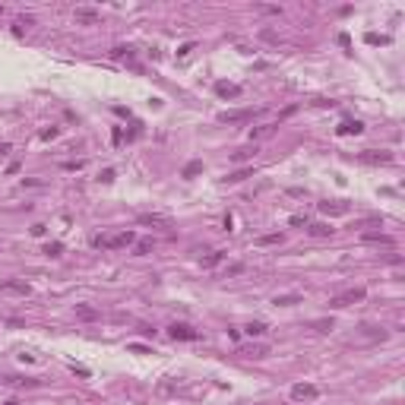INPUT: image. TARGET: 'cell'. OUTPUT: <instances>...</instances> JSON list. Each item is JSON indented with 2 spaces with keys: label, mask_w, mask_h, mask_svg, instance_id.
I'll return each instance as SVG.
<instances>
[{
  "label": "cell",
  "mask_w": 405,
  "mask_h": 405,
  "mask_svg": "<svg viewBox=\"0 0 405 405\" xmlns=\"http://www.w3.org/2000/svg\"><path fill=\"white\" fill-rule=\"evenodd\" d=\"M336 133H339V136H361V133H364V124H361V120H342Z\"/></svg>",
  "instance_id": "obj_11"
},
{
  "label": "cell",
  "mask_w": 405,
  "mask_h": 405,
  "mask_svg": "<svg viewBox=\"0 0 405 405\" xmlns=\"http://www.w3.org/2000/svg\"><path fill=\"white\" fill-rule=\"evenodd\" d=\"M57 136H60V127H48V130H42L45 143H51V139H57Z\"/></svg>",
  "instance_id": "obj_29"
},
{
  "label": "cell",
  "mask_w": 405,
  "mask_h": 405,
  "mask_svg": "<svg viewBox=\"0 0 405 405\" xmlns=\"http://www.w3.org/2000/svg\"><path fill=\"white\" fill-rule=\"evenodd\" d=\"M361 238L367 241V244H386V247H393V238H389V234H380V231H364Z\"/></svg>",
  "instance_id": "obj_18"
},
{
  "label": "cell",
  "mask_w": 405,
  "mask_h": 405,
  "mask_svg": "<svg viewBox=\"0 0 405 405\" xmlns=\"http://www.w3.org/2000/svg\"><path fill=\"white\" fill-rule=\"evenodd\" d=\"M139 133H143V124H133V130H130V133H127V139H136V136H139Z\"/></svg>",
  "instance_id": "obj_37"
},
{
  "label": "cell",
  "mask_w": 405,
  "mask_h": 405,
  "mask_svg": "<svg viewBox=\"0 0 405 405\" xmlns=\"http://www.w3.org/2000/svg\"><path fill=\"white\" fill-rule=\"evenodd\" d=\"M76 316H79V320H86V323H95L98 320V310L92 307V304H76Z\"/></svg>",
  "instance_id": "obj_17"
},
{
  "label": "cell",
  "mask_w": 405,
  "mask_h": 405,
  "mask_svg": "<svg viewBox=\"0 0 405 405\" xmlns=\"http://www.w3.org/2000/svg\"><path fill=\"white\" fill-rule=\"evenodd\" d=\"M292 225L298 228V225H307V219H304V215H292Z\"/></svg>",
  "instance_id": "obj_38"
},
{
  "label": "cell",
  "mask_w": 405,
  "mask_h": 405,
  "mask_svg": "<svg viewBox=\"0 0 405 405\" xmlns=\"http://www.w3.org/2000/svg\"><path fill=\"white\" fill-rule=\"evenodd\" d=\"M238 355H244V358H256V361H260V358H266V355H269V348H266V345H238Z\"/></svg>",
  "instance_id": "obj_16"
},
{
  "label": "cell",
  "mask_w": 405,
  "mask_h": 405,
  "mask_svg": "<svg viewBox=\"0 0 405 405\" xmlns=\"http://www.w3.org/2000/svg\"><path fill=\"white\" fill-rule=\"evenodd\" d=\"M314 329L316 333H329V329H333V320H314Z\"/></svg>",
  "instance_id": "obj_31"
},
{
  "label": "cell",
  "mask_w": 405,
  "mask_h": 405,
  "mask_svg": "<svg viewBox=\"0 0 405 405\" xmlns=\"http://www.w3.org/2000/svg\"><path fill=\"white\" fill-rule=\"evenodd\" d=\"M256 114H263L260 108H238V111H222L219 120L222 124H244V120H253Z\"/></svg>",
  "instance_id": "obj_3"
},
{
  "label": "cell",
  "mask_w": 405,
  "mask_h": 405,
  "mask_svg": "<svg viewBox=\"0 0 405 405\" xmlns=\"http://www.w3.org/2000/svg\"><path fill=\"white\" fill-rule=\"evenodd\" d=\"M200 171H202V161L197 158V161H187V165H184V171H180V174H184V178H197Z\"/></svg>",
  "instance_id": "obj_23"
},
{
  "label": "cell",
  "mask_w": 405,
  "mask_h": 405,
  "mask_svg": "<svg viewBox=\"0 0 405 405\" xmlns=\"http://www.w3.org/2000/svg\"><path fill=\"white\" fill-rule=\"evenodd\" d=\"M358 161H364V165H393V152L386 149H364L361 155H358Z\"/></svg>",
  "instance_id": "obj_5"
},
{
  "label": "cell",
  "mask_w": 405,
  "mask_h": 405,
  "mask_svg": "<svg viewBox=\"0 0 405 405\" xmlns=\"http://www.w3.org/2000/svg\"><path fill=\"white\" fill-rule=\"evenodd\" d=\"M247 178H253V165H244V168H238V171L225 174V184H241V180H247Z\"/></svg>",
  "instance_id": "obj_15"
},
{
  "label": "cell",
  "mask_w": 405,
  "mask_h": 405,
  "mask_svg": "<svg viewBox=\"0 0 405 405\" xmlns=\"http://www.w3.org/2000/svg\"><path fill=\"white\" fill-rule=\"evenodd\" d=\"M3 288H6V292H13V294H22V298H29V294H32V285H29V282H19V279H6Z\"/></svg>",
  "instance_id": "obj_13"
},
{
  "label": "cell",
  "mask_w": 405,
  "mask_h": 405,
  "mask_svg": "<svg viewBox=\"0 0 405 405\" xmlns=\"http://www.w3.org/2000/svg\"><path fill=\"white\" fill-rule=\"evenodd\" d=\"M304 298H301V294H275V307H294V304H301Z\"/></svg>",
  "instance_id": "obj_19"
},
{
  "label": "cell",
  "mask_w": 405,
  "mask_h": 405,
  "mask_svg": "<svg viewBox=\"0 0 405 405\" xmlns=\"http://www.w3.org/2000/svg\"><path fill=\"white\" fill-rule=\"evenodd\" d=\"M130 244H136V234H133V231L98 234V238H95V247H101V250H120V247H130Z\"/></svg>",
  "instance_id": "obj_1"
},
{
  "label": "cell",
  "mask_w": 405,
  "mask_h": 405,
  "mask_svg": "<svg viewBox=\"0 0 405 405\" xmlns=\"http://www.w3.org/2000/svg\"><path fill=\"white\" fill-rule=\"evenodd\" d=\"M193 51V42H187V45H180V48H178V57H187V54H190Z\"/></svg>",
  "instance_id": "obj_36"
},
{
  "label": "cell",
  "mask_w": 405,
  "mask_h": 405,
  "mask_svg": "<svg viewBox=\"0 0 405 405\" xmlns=\"http://www.w3.org/2000/svg\"><path fill=\"white\" fill-rule=\"evenodd\" d=\"M45 253H48V256H60V253H64V244H60V241H51V244L45 247Z\"/></svg>",
  "instance_id": "obj_27"
},
{
  "label": "cell",
  "mask_w": 405,
  "mask_h": 405,
  "mask_svg": "<svg viewBox=\"0 0 405 405\" xmlns=\"http://www.w3.org/2000/svg\"><path fill=\"white\" fill-rule=\"evenodd\" d=\"M364 298H367V292L358 285V288H348V292H342V294H336V298H329V307L342 310V307H352V304H361Z\"/></svg>",
  "instance_id": "obj_2"
},
{
  "label": "cell",
  "mask_w": 405,
  "mask_h": 405,
  "mask_svg": "<svg viewBox=\"0 0 405 405\" xmlns=\"http://www.w3.org/2000/svg\"><path fill=\"white\" fill-rule=\"evenodd\" d=\"M292 399H298V402L316 399V386H314V383H298V386H292Z\"/></svg>",
  "instance_id": "obj_10"
},
{
  "label": "cell",
  "mask_w": 405,
  "mask_h": 405,
  "mask_svg": "<svg viewBox=\"0 0 405 405\" xmlns=\"http://www.w3.org/2000/svg\"><path fill=\"white\" fill-rule=\"evenodd\" d=\"M275 127H279V124H263V127H256V130H250V139H266V136H272Z\"/></svg>",
  "instance_id": "obj_21"
},
{
  "label": "cell",
  "mask_w": 405,
  "mask_h": 405,
  "mask_svg": "<svg viewBox=\"0 0 405 405\" xmlns=\"http://www.w3.org/2000/svg\"><path fill=\"white\" fill-rule=\"evenodd\" d=\"M98 180H101V184H111V180H114V168H105V171L98 174Z\"/></svg>",
  "instance_id": "obj_33"
},
{
  "label": "cell",
  "mask_w": 405,
  "mask_h": 405,
  "mask_svg": "<svg viewBox=\"0 0 405 405\" xmlns=\"http://www.w3.org/2000/svg\"><path fill=\"white\" fill-rule=\"evenodd\" d=\"M364 42H367V45H389V38L386 35H377V32H367V35H364Z\"/></svg>",
  "instance_id": "obj_25"
},
{
  "label": "cell",
  "mask_w": 405,
  "mask_h": 405,
  "mask_svg": "<svg viewBox=\"0 0 405 405\" xmlns=\"http://www.w3.org/2000/svg\"><path fill=\"white\" fill-rule=\"evenodd\" d=\"M111 57H114V60H127L133 70H139V67H136V51H133L130 45H117V48L111 51Z\"/></svg>",
  "instance_id": "obj_9"
},
{
  "label": "cell",
  "mask_w": 405,
  "mask_h": 405,
  "mask_svg": "<svg viewBox=\"0 0 405 405\" xmlns=\"http://www.w3.org/2000/svg\"><path fill=\"white\" fill-rule=\"evenodd\" d=\"M70 370L79 374V377H89V367H83V364H70Z\"/></svg>",
  "instance_id": "obj_35"
},
{
  "label": "cell",
  "mask_w": 405,
  "mask_h": 405,
  "mask_svg": "<svg viewBox=\"0 0 405 405\" xmlns=\"http://www.w3.org/2000/svg\"><path fill=\"white\" fill-rule=\"evenodd\" d=\"M215 95H222V98H241V86H234V83H215Z\"/></svg>",
  "instance_id": "obj_14"
},
{
  "label": "cell",
  "mask_w": 405,
  "mask_h": 405,
  "mask_svg": "<svg viewBox=\"0 0 405 405\" xmlns=\"http://www.w3.org/2000/svg\"><path fill=\"white\" fill-rule=\"evenodd\" d=\"M320 212L323 215H348L352 212V206H348V202H342V200H333V202H320Z\"/></svg>",
  "instance_id": "obj_8"
},
{
  "label": "cell",
  "mask_w": 405,
  "mask_h": 405,
  "mask_svg": "<svg viewBox=\"0 0 405 405\" xmlns=\"http://www.w3.org/2000/svg\"><path fill=\"white\" fill-rule=\"evenodd\" d=\"M307 234H310V238H333L336 228L326 225V222H314V225H307Z\"/></svg>",
  "instance_id": "obj_12"
},
{
  "label": "cell",
  "mask_w": 405,
  "mask_h": 405,
  "mask_svg": "<svg viewBox=\"0 0 405 405\" xmlns=\"http://www.w3.org/2000/svg\"><path fill=\"white\" fill-rule=\"evenodd\" d=\"M282 241H285V234H260L256 244L260 247H272V244H282Z\"/></svg>",
  "instance_id": "obj_22"
},
{
  "label": "cell",
  "mask_w": 405,
  "mask_h": 405,
  "mask_svg": "<svg viewBox=\"0 0 405 405\" xmlns=\"http://www.w3.org/2000/svg\"><path fill=\"white\" fill-rule=\"evenodd\" d=\"M253 152H256V149H238V152H231V158H234V161H247Z\"/></svg>",
  "instance_id": "obj_30"
},
{
  "label": "cell",
  "mask_w": 405,
  "mask_h": 405,
  "mask_svg": "<svg viewBox=\"0 0 405 405\" xmlns=\"http://www.w3.org/2000/svg\"><path fill=\"white\" fill-rule=\"evenodd\" d=\"M127 352H133V355H155L152 348H146V345H139V342H130L127 345Z\"/></svg>",
  "instance_id": "obj_26"
},
{
  "label": "cell",
  "mask_w": 405,
  "mask_h": 405,
  "mask_svg": "<svg viewBox=\"0 0 405 405\" xmlns=\"http://www.w3.org/2000/svg\"><path fill=\"white\" fill-rule=\"evenodd\" d=\"M152 247H155V241H152V238H149V241H136V253H149Z\"/></svg>",
  "instance_id": "obj_32"
},
{
  "label": "cell",
  "mask_w": 405,
  "mask_h": 405,
  "mask_svg": "<svg viewBox=\"0 0 405 405\" xmlns=\"http://www.w3.org/2000/svg\"><path fill=\"white\" fill-rule=\"evenodd\" d=\"M32 234H35V238H45V225H32Z\"/></svg>",
  "instance_id": "obj_39"
},
{
  "label": "cell",
  "mask_w": 405,
  "mask_h": 405,
  "mask_svg": "<svg viewBox=\"0 0 405 405\" xmlns=\"http://www.w3.org/2000/svg\"><path fill=\"white\" fill-rule=\"evenodd\" d=\"M364 336H370V339H377V336H380V339H383V336H386V329H383V326H364Z\"/></svg>",
  "instance_id": "obj_28"
},
{
  "label": "cell",
  "mask_w": 405,
  "mask_h": 405,
  "mask_svg": "<svg viewBox=\"0 0 405 405\" xmlns=\"http://www.w3.org/2000/svg\"><path fill=\"white\" fill-rule=\"evenodd\" d=\"M238 272H244V263H231V266L225 269V275H238Z\"/></svg>",
  "instance_id": "obj_34"
},
{
  "label": "cell",
  "mask_w": 405,
  "mask_h": 405,
  "mask_svg": "<svg viewBox=\"0 0 405 405\" xmlns=\"http://www.w3.org/2000/svg\"><path fill=\"white\" fill-rule=\"evenodd\" d=\"M3 405H22V402H19V399H6Z\"/></svg>",
  "instance_id": "obj_40"
},
{
  "label": "cell",
  "mask_w": 405,
  "mask_h": 405,
  "mask_svg": "<svg viewBox=\"0 0 405 405\" xmlns=\"http://www.w3.org/2000/svg\"><path fill=\"white\" fill-rule=\"evenodd\" d=\"M136 222L146 225V228H171V219H168V215H155V212H143Z\"/></svg>",
  "instance_id": "obj_7"
},
{
  "label": "cell",
  "mask_w": 405,
  "mask_h": 405,
  "mask_svg": "<svg viewBox=\"0 0 405 405\" xmlns=\"http://www.w3.org/2000/svg\"><path fill=\"white\" fill-rule=\"evenodd\" d=\"M266 323H260V320H256V323H247V329H244V333L247 336H250V339H253V336H263V333H266Z\"/></svg>",
  "instance_id": "obj_24"
},
{
  "label": "cell",
  "mask_w": 405,
  "mask_h": 405,
  "mask_svg": "<svg viewBox=\"0 0 405 405\" xmlns=\"http://www.w3.org/2000/svg\"><path fill=\"white\" fill-rule=\"evenodd\" d=\"M222 260H225V250H212V253H209V256H202V269H212V266H219V263Z\"/></svg>",
  "instance_id": "obj_20"
},
{
  "label": "cell",
  "mask_w": 405,
  "mask_h": 405,
  "mask_svg": "<svg viewBox=\"0 0 405 405\" xmlns=\"http://www.w3.org/2000/svg\"><path fill=\"white\" fill-rule=\"evenodd\" d=\"M73 19H76V25H98L101 13H98V10H89V6H76Z\"/></svg>",
  "instance_id": "obj_6"
},
{
  "label": "cell",
  "mask_w": 405,
  "mask_h": 405,
  "mask_svg": "<svg viewBox=\"0 0 405 405\" xmlns=\"http://www.w3.org/2000/svg\"><path fill=\"white\" fill-rule=\"evenodd\" d=\"M168 336H171L174 342H197L200 339V333L193 326H187V323H171V326H168Z\"/></svg>",
  "instance_id": "obj_4"
}]
</instances>
